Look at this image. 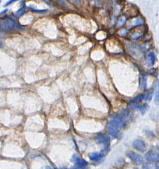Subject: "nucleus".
Wrapping results in <instances>:
<instances>
[{"mask_svg": "<svg viewBox=\"0 0 159 169\" xmlns=\"http://www.w3.org/2000/svg\"><path fill=\"white\" fill-rule=\"evenodd\" d=\"M129 114L127 109L123 110L122 113L118 116H113L109 123L108 132L112 137L117 138L119 136L120 130L125 127L126 120L125 117Z\"/></svg>", "mask_w": 159, "mask_h": 169, "instance_id": "obj_1", "label": "nucleus"}, {"mask_svg": "<svg viewBox=\"0 0 159 169\" xmlns=\"http://www.w3.org/2000/svg\"><path fill=\"white\" fill-rule=\"evenodd\" d=\"M17 27V23L10 17L0 18V31L8 32L14 30Z\"/></svg>", "mask_w": 159, "mask_h": 169, "instance_id": "obj_2", "label": "nucleus"}, {"mask_svg": "<svg viewBox=\"0 0 159 169\" xmlns=\"http://www.w3.org/2000/svg\"><path fill=\"white\" fill-rule=\"evenodd\" d=\"M95 141L99 144H102L104 146V151L107 152L109 147V138L105 135L100 134L99 136H95L94 138Z\"/></svg>", "mask_w": 159, "mask_h": 169, "instance_id": "obj_3", "label": "nucleus"}, {"mask_svg": "<svg viewBox=\"0 0 159 169\" xmlns=\"http://www.w3.org/2000/svg\"><path fill=\"white\" fill-rule=\"evenodd\" d=\"M145 158L146 159L152 162H156L159 160V152L158 149L155 150V148L151 149L148 151L145 155Z\"/></svg>", "mask_w": 159, "mask_h": 169, "instance_id": "obj_4", "label": "nucleus"}, {"mask_svg": "<svg viewBox=\"0 0 159 169\" xmlns=\"http://www.w3.org/2000/svg\"><path fill=\"white\" fill-rule=\"evenodd\" d=\"M71 161L78 168H85L88 165V162L83 159V158H81L79 156L77 155H74L72 157Z\"/></svg>", "mask_w": 159, "mask_h": 169, "instance_id": "obj_5", "label": "nucleus"}, {"mask_svg": "<svg viewBox=\"0 0 159 169\" xmlns=\"http://www.w3.org/2000/svg\"><path fill=\"white\" fill-rule=\"evenodd\" d=\"M127 157L131 159L134 162L140 164L144 162V158L143 157L140 155L139 154L133 152V151H130L127 154Z\"/></svg>", "mask_w": 159, "mask_h": 169, "instance_id": "obj_6", "label": "nucleus"}, {"mask_svg": "<svg viewBox=\"0 0 159 169\" xmlns=\"http://www.w3.org/2000/svg\"><path fill=\"white\" fill-rule=\"evenodd\" d=\"M133 147L137 150H139L141 152H144L146 150V144L143 141L137 139L135 140L133 143Z\"/></svg>", "mask_w": 159, "mask_h": 169, "instance_id": "obj_7", "label": "nucleus"}, {"mask_svg": "<svg viewBox=\"0 0 159 169\" xmlns=\"http://www.w3.org/2000/svg\"><path fill=\"white\" fill-rule=\"evenodd\" d=\"M143 24V21L140 18H137L134 20H132L130 21L129 22V23L127 24V26L130 28L137 27L139 26H141Z\"/></svg>", "mask_w": 159, "mask_h": 169, "instance_id": "obj_8", "label": "nucleus"}, {"mask_svg": "<svg viewBox=\"0 0 159 169\" xmlns=\"http://www.w3.org/2000/svg\"><path fill=\"white\" fill-rule=\"evenodd\" d=\"M155 55L154 52H151L148 54L146 57V63L148 67H152L155 63Z\"/></svg>", "mask_w": 159, "mask_h": 169, "instance_id": "obj_9", "label": "nucleus"}, {"mask_svg": "<svg viewBox=\"0 0 159 169\" xmlns=\"http://www.w3.org/2000/svg\"><path fill=\"white\" fill-rule=\"evenodd\" d=\"M88 157L91 160L97 161L102 158L103 154L101 153H98V152L91 153L88 154Z\"/></svg>", "mask_w": 159, "mask_h": 169, "instance_id": "obj_10", "label": "nucleus"}, {"mask_svg": "<svg viewBox=\"0 0 159 169\" xmlns=\"http://www.w3.org/2000/svg\"><path fill=\"white\" fill-rule=\"evenodd\" d=\"M144 97V94H140V95H139V96H138L137 97H135V99L131 100L130 101V103H134V104H137V103H139L140 102H141L143 99Z\"/></svg>", "mask_w": 159, "mask_h": 169, "instance_id": "obj_11", "label": "nucleus"}, {"mask_svg": "<svg viewBox=\"0 0 159 169\" xmlns=\"http://www.w3.org/2000/svg\"><path fill=\"white\" fill-rule=\"evenodd\" d=\"M148 108V104H143V105L139 106L138 109L140 110L141 113L142 114H144L146 113V110H147Z\"/></svg>", "mask_w": 159, "mask_h": 169, "instance_id": "obj_12", "label": "nucleus"}, {"mask_svg": "<svg viewBox=\"0 0 159 169\" xmlns=\"http://www.w3.org/2000/svg\"><path fill=\"white\" fill-rule=\"evenodd\" d=\"M125 22H126V18L125 17H121L119 20V21L117 23V27H121L125 23Z\"/></svg>", "mask_w": 159, "mask_h": 169, "instance_id": "obj_13", "label": "nucleus"}, {"mask_svg": "<svg viewBox=\"0 0 159 169\" xmlns=\"http://www.w3.org/2000/svg\"><path fill=\"white\" fill-rule=\"evenodd\" d=\"M141 82L143 89L146 90L147 88V78L145 76H142L141 78Z\"/></svg>", "mask_w": 159, "mask_h": 169, "instance_id": "obj_14", "label": "nucleus"}, {"mask_svg": "<svg viewBox=\"0 0 159 169\" xmlns=\"http://www.w3.org/2000/svg\"><path fill=\"white\" fill-rule=\"evenodd\" d=\"M27 12V9H24V7L20 9V10H19L17 13H16V16L17 17H20L22 15H23L26 12Z\"/></svg>", "mask_w": 159, "mask_h": 169, "instance_id": "obj_15", "label": "nucleus"}, {"mask_svg": "<svg viewBox=\"0 0 159 169\" xmlns=\"http://www.w3.org/2000/svg\"><path fill=\"white\" fill-rule=\"evenodd\" d=\"M153 94H154V92H153L152 91H150V92L146 95L145 99H146V100H148V101H150V100L152 99V97H153Z\"/></svg>", "mask_w": 159, "mask_h": 169, "instance_id": "obj_16", "label": "nucleus"}, {"mask_svg": "<svg viewBox=\"0 0 159 169\" xmlns=\"http://www.w3.org/2000/svg\"><path fill=\"white\" fill-rule=\"evenodd\" d=\"M141 37V34L140 33H135L134 34L132 37H131V39L133 40H138L139 38H140Z\"/></svg>", "mask_w": 159, "mask_h": 169, "instance_id": "obj_17", "label": "nucleus"}, {"mask_svg": "<svg viewBox=\"0 0 159 169\" xmlns=\"http://www.w3.org/2000/svg\"><path fill=\"white\" fill-rule=\"evenodd\" d=\"M127 34V31L126 29H122L120 30L119 32V34L121 36H125Z\"/></svg>", "mask_w": 159, "mask_h": 169, "instance_id": "obj_18", "label": "nucleus"}, {"mask_svg": "<svg viewBox=\"0 0 159 169\" xmlns=\"http://www.w3.org/2000/svg\"><path fill=\"white\" fill-rule=\"evenodd\" d=\"M17 1H18V0H9V1H7V2L6 3V4L4 5V7H6V6L10 5V4L13 3V2H15Z\"/></svg>", "mask_w": 159, "mask_h": 169, "instance_id": "obj_19", "label": "nucleus"}, {"mask_svg": "<svg viewBox=\"0 0 159 169\" xmlns=\"http://www.w3.org/2000/svg\"><path fill=\"white\" fill-rule=\"evenodd\" d=\"M155 102V103H156V104H159V91L158 90H157V92H156Z\"/></svg>", "mask_w": 159, "mask_h": 169, "instance_id": "obj_20", "label": "nucleus"}, {"mask_svg": "<svg viewBox=\"0 0 159 169\" xmlns=\"http://www.w3.org/2000/svg\"><path fill=\"white\" fill-rule=\"evenodd\" d=\"M139 106L138 104H134V103H132L131 105H130V107L133 109H138L139 108Z\"/></svg>", "mask_w": 159, "mask_h": 169, "instance_id": "obj_21", "label": "nucleus"}, {"mask_svg": "<svg viewBox=\"0 0 159 169\" xmlns=\"http://www.w3.org/2000/svg\"><path fill=\"white\" fill-rule=\"evenodd\" d=\"M74 2L75 5H78V4H80V0H74Z\"/></svg>", "mask_w": 159, "mask_h": 169, "instance_id": "obj_22", "label": "nucleus"}, {"mask_svg": "<svg viewBox=\"0 0 159 169\" xmlns=\"http://www.w3.org/2000/svg\"><path fill=\"white\" fill-rule=\"evenodd\" d=\"M7 11V10H3V11H2L1 13H0V16H1L3 13H5Z\"/></svg>", "mask_w": 159, "mask_h": 169, "instance_id": "obj_23", "label": "nucleus"}, {"mask_svg": "<svg viewBox=\"0 0 159 169\" xmlns=\"http://www.w3.org/2000/svg\"><path fill=\"white\" fill-rule=\"evenodd\" d=\"M2 46V42L0 41V47Z\"/></svg>", "mask_w": 159, "mask_h": 169, "instance_id": "obj_24", "label": "nucleus"}, {"mask_svg": "<svg viewBox=\"0 0 159 169\" xmlns=\"http://www.w3.org/2000/svg\"><path fill=\"white\" fill-rule=\"evenodd\" d=\"M1 0H0V3H1Z\"/></svg>", "mask_w": 159, "mask_h": 169, "instance_id": "obj_25", "label": "nucleus"}]
</instances>
